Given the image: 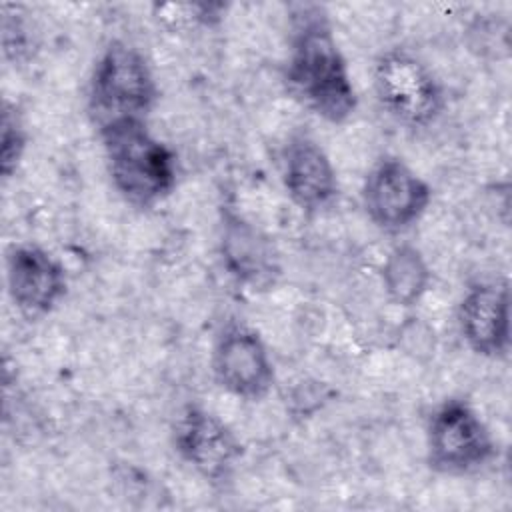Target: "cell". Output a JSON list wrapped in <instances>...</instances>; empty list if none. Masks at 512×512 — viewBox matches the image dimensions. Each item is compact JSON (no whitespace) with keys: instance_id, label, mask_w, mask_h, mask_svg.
Returning <instances> with one entry per match:
<instances>
[{"instance_id":"obj_3","label":"cell","mask_w":512,"mask_h":512,"mask_svg":"<svg viewBox=\"0 0 512 512\" xmlns=\"http://www.w3.org/2000/svg\"><path fill=\"white\" fill-rule=\"evenodd\" d=\"M158 98V80L146 54L126 40L108 42L88 80V108L96 126L122 118L146 120Z\"/></svg>"},{"instance_id":"obj_6","label":"cell","mask_w":512,"mask_h":512,"mask_svg":"<svg viewBox=\"0 0 512 512\" xmlns=\"http://www.w3.org/2000/svg\"><path fill=\"white\" fill-rule=\"evenodd\" d=\"M360 200L364 214L378 230L400 234L422 220L432 202V188L402 158L388 154L366 172Z\"/></svg>"},{"instance_id":"obj_4","label":"cell","mask_w":512,"mask_h":512,"mask_svg":"<svg viewBox=\"0 0 512 512\" xmlns=\"http://www.w3.org/2000/svg\"><path fill=\"white\" fill-rule=\"evenodd\" d=\"M372 90L380 110L412 130L432 126L446 108L444 86L434 70L406 48L382 52L372 68Z\"/></svg>"},{"instance_id":"obj_10","label":"cell","mask_w":512,"mask_h":512,"mask_svg":"<svg viewBox=\"0 0 512 512\" xmlns=\"http://www.w3.org/2000/svg\"><path fill=\"white\" fill-rule=\"evenodd\" d=\"M280 180L288 200L304 214L328 208L340 192L328 152L310 134H292L280 150Z\"/></svg>"},{"instance_id":"obj_8","label":"cell","mask_w":512,"mask_h":512,"mask_svg":"<svg viewBox=\"0 0 512 512\" xmlns=\"http://www.w3.org/2000/svg\"><path fill=\"white\" fill-rule=\"evenodd\" d=\"M210 370L226 394L246 402L266 398L276 380L264 338L244 322H228L220 328L210 352Z\"/></svg>"},{"instance_id":"obj_1","label":"cell","mask_w":512,"mask_h":512,"mask_svg":"<svg viewBox=\"0 0 512 512\" xmlns=\"http://www.w3.org/2000/svg\"><path fill=\"white\" fill-rule=\"evenodd\" d=\"M284 84L300 106L328 124H346L358 108L348 60L320 4L296 6Z\"/></svg>"},{"instance_id":"obj_15","label":"cell","mask_w":512,"mask_h":512,"mask_svg":"<svg viewBox=\"0 0 512 512\" xmlns=\"http://www.w3.org/2000/svg\"><path fill=\"white\" fill-rule=\"evenodd\" d=\"M14 8V14H10L8 6L4 4L2 8V48H4V56L14 60V62H20L26 54H28V46H30V36H28V28L22 20V16L18 14L16 6Z\"/></svg>"},{"instance_id":"obj_12","label":"cell","mask_w":512,"mask_h":512,"mask_svg":"<svg viewBox=\"0 0 512 512\" xmlns=\"http://www.w3.org/2000/svg\"><path fill=\"white\" fill-rule=\"evenodd\" d=\"M220 256L228 274L252 290L268 288L280 274L274 242L232 210H226L222 216Z\"/></svg>"},{"instance_id":"obj_14","label":"cell","mask_w":512,"mask_h":512,"mask_svg":"<svg viewBox=\"0 0 512 512\" xmlns=\"http://www.w3.org/2000/svg\"><path fill=\"white\" fill-rule=\"evenodd\" d=\"M28 148V132L22 122L20 112L14 104H4L2 122H0V172L2 178H12L26 154Z\"/></svg>"},{"instance_id":"obj_9","label":"cell","mask_w":512,"mask_h":512,"mask_svg":"<svg viewBox=\"0 0 512 512\" xmlns=\"http://www.w3.org/2000/svg\"><path fill=\"white\" fill-rule=\"evenodd\" d=\"M6 292L22 316H48L68 292L66 268L44 246L14 244L6 252Z\"/></svg>"},{"instance_id":"obj_11","label":"cell","mask_w":512,"mask_h":512,"mask_svg":"<svg viewBox=\"0 0 512 512\" xmlns=\"http://www.w3.org/2000/svg\"><path fill=\"white\" fill-rule=\"evenodd\" d=\"M458 330L470 352L504 358L510 350V292L506 280L472 284L458 302Z\"/></svg>"},{"instance_id":"obj_7","label":"cell","mask_w":512,"mask_h":512,"mask_svg":"<svg viewBox=\"0 0 512 512\" xmlns=\"http://www.w3.org/2000/svg\"><path fill=\"white\" fill-rule=\"evenodd\" d=\"M172 448L178 458L212 486L232 480L244 446L238 434L204 406H184L172 424Z\"/></svg>"},{"instance_id":"obj_13","label":"cell","mask_w":512,"mask_h":512,"mask_svg":"<svg viewBox=\"0 0 512 512\" xmlns=\"http://www.w3.org/2000/svg\"><path fill=\"white\" fill-rule=\"evenodd\" d=\"M432 270L426 256L414 244L400 242L384 256L380 266V284L384 296L400 306H416L428 292Z\"/></svg>"},{"instance_id":"obj_5","label":"cell","mask_w":512,"mask_h":512,"mask_svg":"<svg viewBox=\"0 0 512 512\" xmlns=\"http://www.w3.org/2000/svg\"><path fill=\"white\" fill-rule=\"evenodd\" d=\"M496 440L464 398H446L426 422V464L442 476H466L488 466L496 456Z\"/></svg>"},{"instance_id":"obj_2","label":"cell","mask_w":512,"mask_h":512,"mask_svg":"<svg viewBox=\"0 0 512 512\" xmlns=\"http://www.w3.org/2000/svg\"><path fill=\"white\" fill-rule=\"evenodd\" d=\"M112 188L136 208H154L178 184V156L142 118L96 126Z\"/></svg>"}]
</instances>
